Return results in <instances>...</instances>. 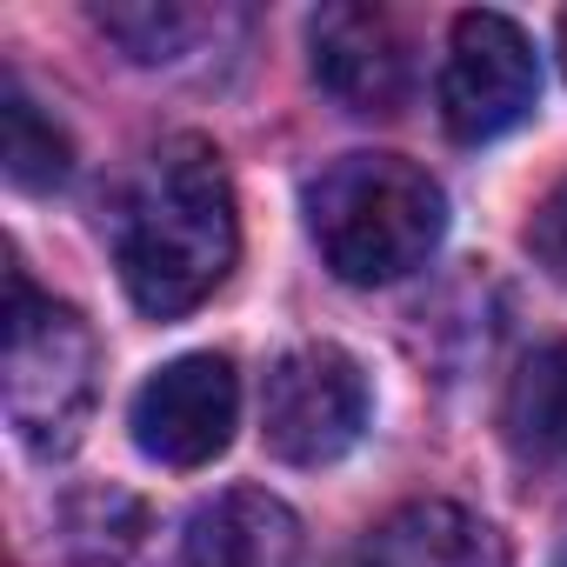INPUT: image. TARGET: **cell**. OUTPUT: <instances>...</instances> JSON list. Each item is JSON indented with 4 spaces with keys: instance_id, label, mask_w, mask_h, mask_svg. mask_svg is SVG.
I'll use <instances>...</instances> for the list:
<instances>
[{
    "instance_id": "2",
    "label": "cell",
    "mask_w": 567,
    "mask_h": 567,
    "mask_svg": "<svg viewBox=\"0 0 567 567\" xmlns=\"http://www.w3.org/2000/svg\"><path fill=\"white\" fill-rule=\"evenodd\" d=\"M308 234L354 288H388L427 267L447 234V194L401 154H348L308 187Z\"/></svg>"
},
{
    "instance_id": "12",
    "label": "cell",
    "mask_w": 567,
    "mask_h": 567,
    "mask_svg": "<svg viewBox=\"0 0 567 567\" xmlns=\"http://www.w3.org/2000/svg\"><path fill=\"white\" fill-rule=\"evenodd\" d=\"M0 161H8V181L28 194H48L74 174V141L61 134V121L41 114V101L14 74L0 81Z\"/></svg>"
},
{
    "instance_id": "3",
    "label": "cell",
    "mask_w": 567,
    "mask_h": 567,
    "mask_svg": "<svg viewBox=\"0 0 567 567\" xmlns=\"http://www.w3.org/2000/svg\"><path fill=\"white\" fill-rule=\"evenodd\" d=\"M94 394H101L94 328L74 308L41 301L14 274V288H8V354H0V408H8V427L34 454H68L81 441L87 414H94Z\"/></svg>"
},
{
    "instance_id": "8",
    "label": "cell",
    "mask_w": 567,
    "mask_h": 567,
    "mask_svg": "<svg viewBox=\"0 0 567 567\" xmlns=\"http://www.w3.org/2000/svg\"><path fill=\"white\" fill-rule=\"evenodd\" d=\"M181 567H308V540L288 501L260 487H227L207 507H194Z\"/></svg>"
},
{
    "instance_id": "1",
    "label": "cell",
    "mask_w": 567,
    "mask_h": 567,
    "mask_svg": "<svg viewBox=\"0 0 567 567\" xmlns=\"http://www.w3.org/2000/svg\"><path fill=\"white\" fill-rule=\"evenodd\" d=\"M114 254L134 308L154 321H181L220 288L240 254V214L214 141L174 134L147 154V167L121 200Z\"/></svg>"
},
{
    "instance_id": "11",
    "label": "cell",
    "mask_w": 567,
    "mask_h": 567,
    "mask_svg": "<svg viewBox=\"0 0 567 567\" xmlns=\"http://www.w3.org/2000/svg\"><path fill=\"white\" fill-rule=\"evenodd\" d=\"M147 534V507L127 487H74L54 507V547L68 554V567H127V554Z\"/></svg>"
},
{
    "instance_id": "5",
    "label": "cell",
    "mask_w": 567,
    "mask_h": 567,
    "mask_svg": "<svg viewBox=\"0 0 567 567\" xmlns=\"http://www.w3.org/2000/svg\"><path fill=\"white\" fill-rule=\"evenodd\" d=\"M540 101V61L527 48V34L507 14H461L447 34V68H441V121L454 141L481 147L501 141L507 127H520Z\"/></svg>"
},
{
    "instance_id": "14",
    "label": "cell",
    "mask_w": 567,
    "mask_h": 567,
    "mask_svg": "<svg viewBox=\"0 0 567 567\" xmlns=\"http://www.w3.org/2000/svg\"><path fill=\"white\" fill-rule=\"evenodd\" d=\"M527 254H534L554 280H567V181L534 207V220H527Z\"/></svg>"
},
{
    "instance_id": "13",
    "label": "cell",
    "mask_w": 567,
    "mask_h": 567,
    "mask_svg": "<svg viewBox=\"0 0 567 567\" xmlns=\"http://www.w3.org/2000/svg\"><path fill=\"white\" fill-rule=\"evenodd\" d=\"M94 28L107 41L127 48V61H174L194 34H200V14L181 8V0H114V8H94Z\"/></svg>"
},
{
    "instance_id": "6",
    "label": "cell",
    "mask_w": 567,
    "mask_h": 567,
    "mask_svg": "<svg viewBox=\"0 0 567 567\" xmlns=\"http://www.w3.org/2000/svg\"><path fill=\"white\" fill-rule=\"evenodd\" d=\"M234 421H240V381H234L227 354L167 361L161 374L141 381V394L127 408L134 447L161 467H207L234 441Z\"/></svg>"
},
{
    "instance_id": "4",
    "label": "cell",
    "mask_w": 567,
    "mask_h": 567,
    "mask_svg": "<svg viewBox=\"0 0 567 567\" xmlns=\"http://www.w3.org/2000/svg\"><path fill=\"white\" fill-rule=\"evenodd\" d=\"M368 427V374L348 348L308 341L280 354L260 394V441L288 467H328L341 461Z\"/></svg>"
},
{
    "instance_id": "7",
    "label": "cell",
    "mask_w": 567,
    "mask_h": 567,
    "mask_svg": "<svg viewBox=\"0 0 567 567\" xmlns=\"http://www.w3.org/2000/svg\"><path fill=\"white\" fill-rule=\"evenodd\" d=\"M315 81L348 114H394L408 101V41L381 8H321L308 21Z\"/></svg>"
},
{
    "instance_id": "10",
    "label": "cell",
    "mask_w": 567,
    "mask_h": 567,
    "mask_svg": "<svg viewBox=\"0 0 567 567\" xmlns=\"http://www.w3.org/2000/svg\"><path fill=\"white\" fill-rule=\"evenodd\" d=\"M501 427L527 461H567V341H547L514 368Z\"/></svg>"
},
{
    "instance_id": "16",
    "label": "cell",
    "mask_w": 567,
    "mask_h": 567,
    "mask_svg": "<svg viewBox=\"0 0 567 567\" xmlns=\"http://www.w3.org/2000/svg\"><path fill=\"white\" fill-rule=\"evenodd\" d=\"M554 567H567V547H560V554H554Z\"/></svg>"
},
{
    "instance_id": "15",
    "label": "cell",
    "mask_w": 567,
    "mask_h": 567,
    "mask_svg": "<svg viewBox=\"0 0 567 567\" xmlns=\"http://www.w3.org/2000/svg\"><path fill=\"white\" fill-rule=\"evenodd\" d=\"M560 68H567V14H560Z\"/></svg>"
},
{
    "instance_id": "9",
    "label": "cell",
    "mask_w": 567,
    "mask_h": 567,
    "mask_svg": "<svg viewBox=\"0 0 567 567\" xmlns=\"http://www.w3.org/2000/svg\"><path fill=\"white\" fill-rule=\"evenodd\" d=\"M354 567H507V540L461 501H408L361 540Z\"/></svg>"
}]
</instances>
